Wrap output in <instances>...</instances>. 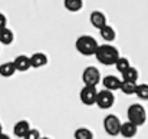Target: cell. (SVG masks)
<instances>
[{
  "label": "cell",
  "instance_id": "obj_1",
  "mask_svg": "<svg viewBox=\"0 0 148 139\" xmlns=\"http://www.w3.org/2000/svg\"><path fill=\"white\" fill-rule=\"evenodd\" d=\"M95 57H97V60H98L99 63L109 66V65H115L116 60H118L121 56H119V52H118L116 47L112 46V45L105 43V45H99Z\"/></svg>",
  "mask_w": 148,
  "mask_h": 139
},
{
  "label": "cell",
  "instance_id": "obj_2",
  "mask_svg": "<svg viewBox=\"0 0 148 139\" xmlns=\"http://www.w3.org/2000/svg\"><path fill=\"white\" fill-rule=\"evenodd\" d=\"M75 47L84 56H95L97 52H98L99 45H98V42L95 40V37L88 36V35H84V36H79L76 39Z\"/></svg>",
  "mask_w": 148,
  "mask_h": 139
},
{
  "label": "cell",
  "instance_id": "obj_3",
  "mask_svg": "<svg viewBox=\"0 0 148 139\" xmlns=\"http://www.w3.org/2000/svg\"><path fill=\"white\" fill-rule=\"evenodd\" d=\"M127 118L128 122L134 123L135 126H143L147 122V112L145 108L140 103H132L127 109Z\"/></svg>",
  "mask_w": 148,
  "mask_h": 139
},
{
  "label": "cell",
  "instance_id": "obj_4",
  "mask_svg": "<svg viewBox=\"0 0 148 139\" xmlns=\"http://www.w3.org/2000/svg\"><path fill=\"white\" fill-rule=\"evenodd\" d=\"M82 82L85 86H91V88H97L99 83L102 82L101 79V72L98 67L95 66H88L85 67V70L82 72Z\"/></svg>",
  "mask_w": 148,
  "mask_h": 139
},
{
  "label": "cell",
  "instance_id": "obj_5",
  "mask_svg": "<svg viewBox=\"0 0 148 139\" xmlns=\"http://www.w3.org/2000/svg\"><path fill=\"white\" fill-rule=\"evenodd\" d=\"M121 126H122V122L119 121L116 115L111 113L103 118V129L109 136H118L121 134Z\"/></svg>",
  "mask_w": 148,
  "mask_h": 139
},
{
  "label": "cell",
  "instance_id": "obj_6",
  "mask_svg": "<svg viewBox=\"0 0 148 139\" xmlns=\"http://www.w3.org/2000/svg\"><path fill=\"white\" fill-rule=\"evenodd\" d=\"M97 97H98V91L97 88L91 86H84L79 92V99L85 106H92L97 105Z\"/></svg>",
  "mask_w": 148,
  "mask_h": 139
},
{
  "label": "cell",
  "instance_id": "obj_7",
  "mask_svg": "<svg viewBox=\"0 0 148 139\" xmlns=\"http://www.w3.org/2000/svg\"><path fill=\"white\" fill-rule=\"evenodd\" d=\"M115 103V96L114 92H109V91H99L98 92V97H97V106L99 109H111Z\"/></svg>",
  "mask_w": 148,
  "mask_h": 139
},
{
  "label": "cell",
  "instance_id": "obj_8",
  "mask_svg": "<svg viewBox=\"0 0 148 139\" xmlns=\"http://www.w3.org/2000/svg\"><path fill=\"white\" fill-rule=\"evenodd\" d=\"M102 86L105 91H109V92H115V91H119L121 89V85H122V79L118 78V76H114V75H108L102 79Z\"/></svg>",
  "mask_w": 148,
  "mask_h": 139
},
{
  "label": "cell",
  "instance_id": "obj_9",
  "mask_svg": "<svg viewBox=\"0 0 148 139\" xmlns=\"http://www.w3.org/2000/svg\"><path fill=\"white\" fill-rule=\"evenodd\" d=\"M14 67H16V72H27L32 65H30V56H26V55H19L14 60Z\"/></svg>",
  "mask_w": 148,
  "mask_h": 139
},
{
  "label": "cell",
  "instance_id": "obj_10",
  "mask_svg": "<svg viewBox=\"0 0 148 139\" xmlns=\"http://www.w3.org/2000/svg\"><path fill=\"white\" fill-rule=\"evenodd\" d=\"M89 22H91V25H92L94 27H97V29H99V30L108 25V23H106V17H105V14H103L102 12H98V10H95V12L91 13V16H89Z\"/></svg>",
  "mask_w": 148,
  "mask_h": 139
},
{
  "label": "cell",
  "instance_id": "obj_11",
  "mask_svg": "<svg viewBox=\"0 0 148 139\" xmlns=\"http://www.w3.org/2000/svg\"><path fill=\"white\" fill-rule=\"evenodd\" d=\"M137 132H138V126H135L134 123H131V122H122V126H121V136L125 139H131L134 138L135 135H137Z\"/></svg>",
  "mask_w": 148,
  "mask_h": 139
},
{
  "label": "cell",
  "instance_id": "obj_12",
  "mask_svg": "<svg viewBox=\"0 0 148 139\" xmlns=\"http://www.w3.org/2000/svg\"><path fill=\"white\" fill-rule=\"evenodd\" d=\"M30 65L35 69H40L45 65H48V56L45 53H42V52H36V53H33L30 56Z\"/></svg>",
  "mask_w": 148,
  "mask_h": 139
},
{
  "label": "cell",
  "instance_id": "obj_13",
  "mask_svg": "<svg viewBox=\"0 0 148 139\" xmlns=\"http://www.w3.org/2000/svg\"><path fill=\"white\" fill-rule=\"evenodd\" d=\"M30 129H32V128H30V125H29L27 121H19V122L14 125V128H13V134H14L17 138L25 139V136L27 135V132H29Z\"/></svg>",
  "mask_w": 148,
  "mask_h": 139
},
{
  "label": "cell",
  "instance_id": "obj_14",
  "mask_svg": "<svg viewBox=\"0 0 148 139\" xmlns=\"http://www.w3.org/2000/svg\"><path fill=\"white\" fill-rule=\"evenodd\" d=\"M99 35H101L102 40H105V42H112V40L116 37V33H115L114 27L109 26V25H106L105 27H102V29L99 30Z\"/></svg>",
  "mask_w": 148,
  "mask_h": 139
},
{
  "label": "cell",
  "instance_id": "obj_15",
  "mask_svg": "<svg viewBox=\"0 0 148 139\" xmlns=\"http://www.w3.org/2000/svg\"><path fill=\"white\" fill-rule=\"evenodd\" d=\"M14 72H16V67L13 62H4L3 65H0V76L10 78L14 75Z\"/></svg>",
  "mask_w": 148,
  "mask_h": 139
},
{
  "label": "cell",
  "instance_id": "obj_16",
  "mask_svg": "<svg viewBox=\"0 0 148 139\" xmlns=\"http://www.w3.org/2000/svg\"><path fill=\"white\" fill-rule=\"evenodd\" d=\"M13 40H14V35H13V32H12L9 27L0 30V43H1V45L9 46Z\"/></svg>",
  "mask_w": 148,
  "mask_h": 139
},
{
  "label": "cell",
  "instance_id": "obj_17",
  "mask_svg": "<svg viewBox=\"0 0 148 139\" xmlns=\"http://www.w3.org/2000/svg\"><path fill=\"white\" fill-rule=\"evenodd\" d=\"M121 76H122L121 79H122L124 82H132V83H137V80H138V78H140L138 70H137L135 67H132V66H131L125 73H122Z\"/></svg>",
  "mask_w": 148,
  "mask_h": 139
},
{
  "label": "cell",
  "instance_id": "obj_18",
  "mask_svg": "<svg viewBox=\"0 0 148 139\" xmlns=\"http://www.w3.org/2000/svg\"><path fill=\"white\" fill-rule=\"evenodd\" d=\"M73 138L75 139H94V134H92V131L89 128L82 126V128H78L75 131Z\"/></svg>",
  "mask_w": 148,
  "mask_h": 139
},
{
  "label": "cell",
  "instance_id": "obj_19",
  "mask_svg": "<svg viewBox=\"0 0 148 139\" xmlns=\"http://www.w3.org/2000/svg\"><path fill=\"white\" fill-rule=\"evenodd\" d=\"M63 4H65V9L69 10V12H79L84 7L82 0H65Z\"/></svg>",
  "mask_w": 148,
  "mask_h": 139
},
{
  "label": "cell",
  "instance_id": "obj_20",
  "mask_svg": "<svg viewBox=\"0 0 148 139\" xmlns=\"http://www.w3.org/2000/svg\"><path fill=\"white\" fill-rule=\"evenodd\" d=\"M137 86L138 83H132V82H124L122 80V85H121V92L127 96H131V95H135L137 93Z\"/></svg>",
  "mask_w": 148,
  "mask_h": 139
},
{
  "label": "cell",
  "instance_id": "obj_21",
  "mask_svg": "<svg viewBox=\"0 0 148 139\" xmlns=\"http://www.w3.org/2000/svg\"><path fill=\"white\" fill-rule=\"evenodd\" d=\"M114 66L116 67V70H118L121 75H122V73H125V72H127V70L131 67V65H130V60H128L127 57H119Z\"/></svg>",
  "mask_w": 148,
  "mask_h": 139
},
{
  "label": "cell",
  "instance_id": "obj_22",
  "mask_svg": "<svg viewBox=\"0 0 148 139\" xmlns=\"http://www.w3.org/2000/svg\"><path fill=\"white\" fill-rule=\"evenodd\" d=\"M135 96L141 100H148V85L147 83H140L137 86V93Z\"/></svg>",
  "mask_w": 148,
  "mask_h": 139
},
{
  "label": "cell",
  "instance_id": "obj_23",
  "mask_svg": "<svg viewBox=\"0 0 148 139\" xmlns=\"http://www.w3.org/2000/svg\"><path fill=\"white\" fill-rule=\"evenodd\" d=\"M40 132L38 131V129H30L29 132H27V135L25 136V139H40Z\"/></svg>",
  "mask_w": 148,
  "mask_h": 139
},
{
  "label": "cell",
  "instance_id": "obj_24",
  "mask_svg": "<svg viewBox=\"0 0 148 139\" xmlns=\"http://www.w3.org/2000/svg\"><path fill=\"white\" fill-rule=\"evenodd\" d=\"M7 27V19L3 13H0V30L1 29H6Z\"/></svg>",
  "mask_w": 148,
  "mask_h": 139
},
{
  "label": "cell",
  "instance_id": "obj_25",
  "mask_svg": "<svg viewBox=\"0 0 148 139\" xmlns=\"http://www.w3.org/2000/svg\"><path fill=\"white\" fill-rule=\"evenodd\" d=\"M0 139H10V136L6 134H0Z\"/></svg>",
  "mask_w": 148,
  "mask_h": 139
},
{
  "label": "cell",
  "instance_id": "obj_26",
  "mask_svg": "<svg viewBox=\"0 0 148 139\" xmlns=\"http://www.w3.org/2000/svg\"><path fill=\"white\" fill-rule=\"evenodd\" d=\"M1 131H3V128H1V123H0V134H3Z\"/></svg>",
  "mask_w": 148,
  "mask_h": 139
},
{
  "label": "cell",
  "instance_id": "obj_27",
  "mask_svg": "<svg viewBox=\"0 0 148 139\" xmlns=\"http://www.w3.org/2000/svg\"><path fill=\"white\" fill-rule=\"evenodd\" d=\"M40 139H49V138H40Z\"/></svg>",
  "mask_w": 148,
  "mask_h": 139
}]
</instances>
